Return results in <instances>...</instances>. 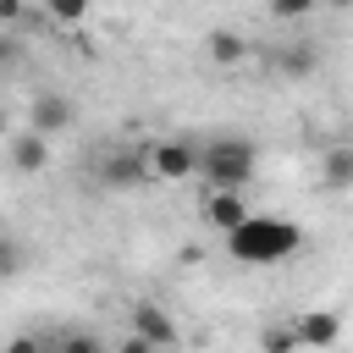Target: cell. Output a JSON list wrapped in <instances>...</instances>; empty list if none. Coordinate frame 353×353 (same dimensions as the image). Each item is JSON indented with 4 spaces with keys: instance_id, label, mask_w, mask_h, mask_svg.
<instances>
[{
    "instance_id": "9",
    "label": "cell",
    "mask_w": 353,
    "mask_h": 353,
    "mask_svg": "<svg viewBox=\"0 0 353 353\" xmlns=\"http://www.w3.org/2000/svg\"><path fill=\"white\" fill-rule=\"evenodd\" d=\"M342 336V320L331 314V309H309V314H298V347H331Z\"/></svg>"
},
{
    "instance_id": "19",
    "label": "cell",
    "mask_w": 353,
    "mask_h": 353,
    "mask_svg": "<svg viewBox=\"0 0 353 353\" xmlns=\"http://www.w3.org/2000/svg\"><path fill=\"white\" fill-rule=\"evenodd\" d=\"M320 6H336V11H347V6H353V0H320Z\"/></svg>"
},
{
    "instance_id": "20",
    "label": "cell",
    "mask_w": 353,
    "mask_h": 353,
    "mask_svg": "<svg viewBox=\"0 0 353 353\" xmlns=\"http://www.w3.org/2000/svg\"><path fill=\"white\" fill-rule=\"evenodd\" d=\"M0 132H6V110H0Z\"/></svg>"
},
{
    "instance_id": "5",
    "label": "cell",
    "mask_w": 353,
    "mask_h": 353,
    "mask_svg": "<svg viewBox=\"0 0 353 353\" xmlns=\"http://www.w3.org/2000/svg\"><path fill=\"white\" fill-rule=\"evenodd\" d=\"M149 165H154V182L199 176V143H188V138H160V143L149 149Z\"/></svg>"
},
{
    "instance_id": "14",
    "label": "cell",
    "mask_w": 353,
    "mask_h": 353,
    "mask_svg": "<svg viewBox=\"0 0 353 353\" xmlns=\"http://www.w3.org/2000/svg\"><path fill=\"white\" fill-rule=\"evenodd\" d=\"M314 6H320V0H270V17H276V22H303Z\"/></svg>"
},
{
    "instance_id": "3",
    "label": "cell",
    "mask_w": 353,
    "mask_h": 353,
    "mask_svg": "<svg viewBox=\"0 0 353 353\" xmlns=\"http://www.w3.org/2000/svg\"><path fill=\"white\" fill-rule=\"evenodd\" d=\"M99 182L105 188H116V193H127V188H149L154 182V165H149V149H110L105 160H99Z\"/></svg>"
},
{
    "instance_id": "18",
    "label": "cell",
    "mask_w": 353,
    "mask_h": 353,
    "mask_svg": "<svg viewBox=\"0 0 353 353\" xmlns=\"http://www.w3.org/2000/svg\"><path fill=\"white\" fill-rule=\"evenodd\" d=\"M22 11H28V0H0V28H17Z\"/></svg>"
},
{
    "instance_id": "16",
    "label": "cell",
    "mask_w": 353,
    "mask_h": 353,
    "mask_svg": "<svg viewBox=\"0 0 353 353\" xmlns=\"http://www.w3.org/2000/svg\"><path fill=\"white\" fill-rule=\"evenodd\" d=\"M17 270H22V248L0 232V276H17Z\"/></svg>"
},
{
    "instance_id": "15",
    "label": "cell",
    "mask_w": 353,
    "mask_h": 353,
    "mask_svg": "<svg viewBox=\"0 0 353 353\" xmlns=\"http://www.w3.org/2000/svg\"><path fill=\"white\" fill-rule=\"evenodd\" d=\"M259 342L270 353H287V347H298V325H270V331H259Z\"/></svg>"
},
{
    "instance_id": "13",
    "label": "cell",
    "mask_w": 353,
    "mask_h": 353,
    "mask_svg": "<svg viewBox=\"0 0 353 353\" xmlns=\"http://www.w3.org/2000/svg\"><path fill=\"white\" fill-rule=\"evenodd\" d=\"M55 22H66V28H77V22H88V0H50L44 6Z\"/></svg>"
},
{
    "instance_id": "1",
    "label": "cell",
    "mask_w": 353,
    "mask_h": 353,
    "mask_svg": "<svg viewBox=\"0 0 353 353\" xmlns=\"http://www.w3.org/2000/svg\"><path fill=\"white\" fill-rule=\"evenodd\" d=\"M298 248H303V232L292 221H281V215H243L226 232V254L237 265H281Z\"/></svg>"
},
{
    "instance_id": "21",
    "label": "cell",
    "mask_w": 353,
    "mask_h": 353,
    "mask_svg": "<svg viewBox=\"0 0 353 353\" xmlns=\"http://www.w3.org/2000/svg\"><path fill=\"white\" fill-rule=\"evenodd\" d=\"M39 6H50V0H39Z\"/></svg>"
},
{
    "instance_id": "7",
    "label": "cell",
    "mask_w": 353,
    "mask_h": 353,
    "mask_svg": "<svg viewBox=\"0 0 353 353\" xmlns=\"http://www.w3.org/2000/svg\"><path fill=\"white\" fill-rule=\"evenodd\" d=\"M11 165H17L22 176H39V171L50 165V132H39V127L11 132Z\"/></svg>"
},
{
    "instance_id": "11",
    "label": "cell",
    "mask_w": 353,
    "mask_h": 353,
    "mask_svg": "<svg viewBox=\"0 0 353 353\" xmlns=\"http://www.w3.org/2000/svg\"><path fill=\"white\" fill-rule=\"evenodd\" d=\"M204 50H210V61H215V66H237V61L248 55V39H243V33H232V28H215V33L204 39Z\"/></svg>"
},
{
    "instance_id": "8",
    "label": "cell",
    "mask_w": 353,
    "mask_h": 353,
    "mask_svg": "<svg viewBox=\"0 0 353 353\" xmlns=\"http://www.w3.org/2000/svg\"><path fill=\"white\" fill-rule=\"evenodd\" d=\"M243 215H248V204H243V188H210L204 221H210L215 232H232V226H237Z\"/></svg>"
},
{
    "instance_id": "6",
    "label": "cell",
    "mask_w": 353,
    "mask_h": 353,
    "mask_svg": "<svg viewBox=\"0 0 353 353\" xmlns=\"http://www.w3.org/2000/svg\"><path fill=\"white\" fill-rule=\"evenodd\" d=\"M72 116H77V105L61 94V88H44V94H33V105H28V127H39V132H66L72 127Z\"/></svg>"
},
{
    "instance_id": "10",
    "label": "cell",
    "mask_w": 353,
    "mask_h": 353,
    "mask_svg": "<svg viewBox=\"0 0 353 353\" xmlns=\"http://www.w3.org/2000/svg\"><path fill=\"white\" fill-rule=\"evenodd\" d=\"M320 176H325L331 193H347L353 188V143H331L325 160H320Z\"/></svg>"
},
{
    "instance_id": "2",
    "label": "cell",
    "mask_w": 353,
    "mask_h": 353,
    "mask_svg": "<svg viewBox=\"0 0 353 353\" xmlns=\"http://www.w3.org/2000/svg\"><path fill=\"white\" fill-rule=\"evenodd\" d=\"M254 165H259V154H254V143L237 138V132H221V138H210V143L199 149V176H204L210 188H248Z\"/></svg>"
},
{
    "instance_id": "17",
    "label": "cell",
    "mask_w": 353,
    "mask_h": 353,
    "mask_svg": "<svg viewBox=\"0 0 353 353\" xmlns=\"http://www.w3.org/2000/svg\"><path fill=\"white\" fill-rule=\"evenodd\" d=\"M17 61H22V44H17V39H11L6 28H0V72H11Z\"/></svg>"
},
{
    "instance_id": "12",
    "label": "cell",
    "mask_w": 353,
    "mask_h": 353,
    "mask_svg": "<svg viewBox=\"0 0 353 353\" xmlns=\"http://www.w3.org/2000/svg\"><path fill=\"white\" fill-rule=\"evenodd\" d=\"M276 66H281V77H314L320 50H314V44H287V50L276 55Z\"/></svg>"
},
{
    "instance_id": "4",
    "label": "cell",
    "mask_w": 353,
    "mask_h": 353,
    "mask_svg": "<svg viewBox=\"0 0 353 353\" xmlns=\"http://www.w3.org/2000/svg\"><path fill=\"white\" fill-rule=\"evenodd\" d=\"M176 342H182L176 336V320L160 303H132V336H127L132 353H143V347H176Z\"/></svg>"
}]
</instances>
